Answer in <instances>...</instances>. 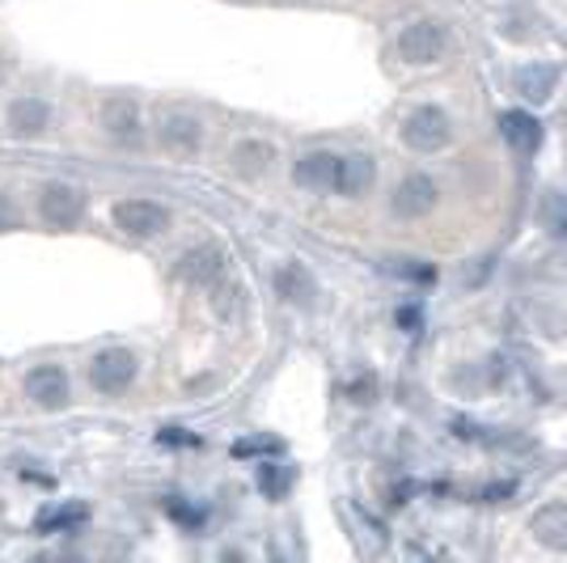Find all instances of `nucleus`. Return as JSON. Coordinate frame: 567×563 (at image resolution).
I'll return each mask as SVG.
<instances>
[{"label": "nucleus", "mask_w": 567, "mask_h": 563, "mask_svg": "<svg viewBox=\"0 0 567 563\" xmlns=\"http://www.w3.org/2000/svg\"><path fill=\"white\" fill-rule=\"evenodd\" d=\"M403 140L415 153H441L444 145L453 140V124L441 106H419L403 119Z\"/></svg>", "instance_id": "1"}, {"label": "nucleus", "mask_w": 567, "mask_h": 563, "mask_svg": "<svg viewBox=\"0 0 567 563\" xmlns=\"http://www.w3.org/2000/svg\"><path fill=\"white\" fill-rule=\"evenodd\" d=\"M449 51V31H444L441 22H415L407 31L398 34V56L415 68H428V64H437Z\"/></svg>", "instance_id": "2"}, {"label": "nucleus", "mask_w": 567, "mask_h": 563, "mask_svg": "<svg viewBox=\"0 0 567 563\" xmlns=\"http://www.w3.org/2000/svg\"><path fill=\"white\" fill-rule=\"evenodd\" d=\"M115 225L124 229L127 238L144 242V238H158V233L170 229V212L153 199H119L115 204Z\"/></svg>", "instance_id": "3"}, {"label": "nucleus", "mask_w": 567, "mask_h": 563, "mask_svg": "<svg viewBox=\"0 0 567 563\" xmlns=\"http://www.w3.org/2000/svg\"><path fill=\"white\" fill-rule=\"evenodd\" d=\"M38 217L47 220L51 229H72L77 220L85 217V191L68 187V183H47L38 195Z\"/></svg>", "instance_id": "4"}, {"label": "nucleus", "mask_w": 567, "mask_h": 563, "mask_svg": "<svg viewBox=\"0 0 567 563\" xmlns=\"http://www.w3.org/2000/svg\"><path fill=\"white\" fill-rule=\"evenodd\" d=\"M90 381L102 394H124L127 386L136 381V356L127 347H106L97 352L94 365H90Z\"/></svg>", "instance_id": "5"}, {"label": "nucleus", "mask_w": 567, "mask_h": 563, "mask_svg": "<svg viewBox=\"0 0 567 563\" xmlns=\"http://www.w3.org/2000/svg\"><path fill=\"white\" fill-rule=\"evenodd\" d=\"M158 140L178 157H195L204 145V124L190 111H165L158 124Z\"/></svg>", "instance_id": "6"}, {"label": "nucleus", "mask_w": 567, "mask_h": 563, "mask_svg": "<svg viewBox=\"0 0 567 563\" xmlns=\"http://www.w3.org/2000/svg\"><path fill=\"white\" fill-rule=\"evenodd\" d=\"M26 394H31L34 407L60 411L68 407V399H72V381H68V374H63L60 365H38V369L26 377Z\"/></svg>", "instance_id": "7"}, {"label": "nucleus", "mask_w": 567, "mask_h": 563, "mask_svg": "<svg viewBox=\"0 0 567 563\" xmlns=\"http://www.w3.org/2000/svg\"><path fill=\"white\" fill-rule=\"evenodd\" d=\"M437 199H441V191H437V183L428 179V174H407L398 187H394V212L407 220H419L428 217L432 208H437Z\"/></svg>", "instance_id": "8"}, {"label": "nucleus", "mask_w": 567, "mask_h": 563, "mask_svg": "<svg viewBox=\"0 0 567 563\" xmlns=\"http://www.w3.org/2000/svg\"><path fill=\"white\" fill-rule=\"evenodd\" d=\"M102 127L124 149L140 145V111H136V102L131 97H106L102 102Z\"/></svg>", "instance_id": "9"}, {"label": "nucleus", "mask_w": 567, "mask_h": 563, "mask_svg": "<svg viewBox=\"0 0 567 563\" xmlns=\"http://www.w3.org/2000/svg\"><path fill=\"white\" fill-rule=\"evenodd\" d=\"M339 153H326V149H317V153H305L297 161V170H292V179H297V187L305 191H335L339 187Z\"/></svg>", "instance_id": "10"}, {"label": "nucleus", "mask_w": 567, "mask_h": 563, "mask_svg": "<svg viewBox=\"0 0 567 563\" xmlns=\"http://www.w3.org/2000/svg\"><path fill=\"white\" fill-rule=\"evenodd\" d=\"M559 85V64H521L512 72V90L525 97L530 106H542Z\"/></svg>", "instance_id": "11"}, {"label": "nucleus", "mask_w": 567, "mask_h": 563, "mask_svg": "<svg viewBox=\"0 0 567 563\" xmlns=\"http://www.w3.org/2000/svg\"><path fill=\"white\" fill-rule=\"evenodd\" d=\"M530 533L546 551H567V501L542 504L530 521Z\"/></svg>", "instance_id": "12"}, {"label": "nucleus", "mask_w": 567, "mask_h": 563, "mask_svg": "<svg viewBox=\"0 0 567 563\" xmlns=\"http://www.w3.org/2000/svg\"><path fill=\"white\" fill-rule=\"evenodd\" d=\"M47 124H51V106H47L43 97H18V102L9 106V131H13L18 140H31V136H38Z\"/></svg>", "instance_id": "13"}, {"label": "nucleus", "mask_w": 567, "mask_h": 563, "mask_svg": "<svg viewBox=\"0 0 567 563\" xmlns=\"http://www.w3.org/2000/svg\"><path fill=\"white\" fill-rule=\"evenodd\" d=\"M500 131H505L508 149L521 157H534L537 145H542V127H537V119L525 115V111H508L505 119H500Z\"/></svg>", "instance_id": "14"}, {"label": "nucleus", "mask_w": 567, "mask_h": 563, "mask_svg": "<svg viewBox=\"0 0 567 563\" xmlns=\"http://www.w3.org/2000/svg\"><path fill=\"white\" fill-rule=\"evenodd\" d=\"M221 272H224V254L217 246H199V251L183 254V276L190 284H199V288H212V284L221 280Z\"/></svg>", "instance_id": "15"}, {"label": "nucleus", "mask_w": 567, "mask_h": 563, "mask_svg": "<svg viewBox=\"0 0 567 563\" xmlns=\"http://www.w3.org/2000/svg\"><path fill=\"white\" fill-rule=\"evenodd\" d=\"M378 183V165H373V157L364 153H351L339 161V195H364V191Z\"/></svg>", "instance_id": "16"}, {"label": "nucleus", "mask_w": 567, "mask_h": 563, "mask_svg": "<svg viewBox=\"0 0 567 563\" xmlns=\"http://www.w3.org/2000/svg\"><path fill=\"white\" fill-rule=\"evenodd\" d=\"M276 288H280V297H288L292 306H314V297H317L314 280H310L305 267H297V263H284L280 272H276Z\"/></svg>", "instance_id": "17"}, {"label": "nucleus", "mask_w": 567, "mask_h": 563, "mask_svg": "<svg viewBox=\"0 0 567 563\" xmlns=\"http://www.w3.org/2000/svg\"><path fill=\"white\" fill-rule=\"evenodd\" d=\"M537 220H542V229H546L555 242H564V246H567V195H564V191H551V195H542Z\"/></svg>", "instance_id": "18"}, {"label": "nucleus", "mask_w": 567, "mask_h": 563, "mask_svg": "<svg viewBox=\"0 0 567 563\" xmlns=\"http://www.w3.org/2000/svg\"><path fill=\"white\" fill-rule=\"evenodd\" d=\"M267 161H276V149L263 145V140H242V145L233 149V165H238L242 174H251V179L267 170Z\"/></svg>", "instance_id": "19"}, {"label": "nucleus", "mask_w": 567, "mask_h": 563, "mask_svg": "<svg viewBox=\"0 0 567 563\" xmlns=\"http://www.w3.org/2000/svg\"><path fill=\"white\" fill-rule=\"evenodd\" d=\"M90 521V508L85 504H60V508H47L38 517V530H72V526H85Z\"/></svg>", "instance_id": "20"}, {"label": "nucleus", "mask_w": 567, "mask_h": 563, "mask_svg": "<svg viewBox=\"0 0 567 563\" xmlns=\"http://www.w3.org/2000/svg\"><path fill=\"white\" fill-rule=\"evenodd\" d=\"M258 487H263V496L280 501L284 492L292 487V470H288V467H271V462H267V467L258 470Z\"/></svg>", "instance_id": "21"}, {"label": "nucleus", "mask_w": 567, "mask_h": 563, "mask_svg": "<svg viewBox=\"0 0 567 563\" xmlns=\"http://www.w3.org/2000/svg\"><path fill=\"white\" fill-rule=\"evenodd\" d=\"M238 297H242V288H238V284H221V288H217V297H212V306H217V313H221V318H233V313H238V306H242Z\"/></svg>", "instance_id": "22"}, {"label": "nucleus", "mask_w": 567, "mask_h": 563, "mask_svg": "<svg viewBox=\"0 0 567 563\" xmlns=\"http://www.w3.org/2000/svg\"><path fill=\"white\" fill-rule=\"evenodd\" d=\"M165 513H170V517H178L183 526H199V521H204V513H195V508H187L183 501H165Z\"/></svg>", "instance_id": "23"}, {"label": "nucleus", "mask_w": 567, "mask_h": 563, "mask_svg": "<svg viewBox=\"0 0 567 563\" xmlns=\"http://www.w3.org/2000/svg\"><path fill=\"white\" fill-rule=\"evenodd\" d=\"M22 217H18V204L9 199V195H0V233H9V229H18Z\"/></svg>", "instance_id": "24"}]
</instances>
